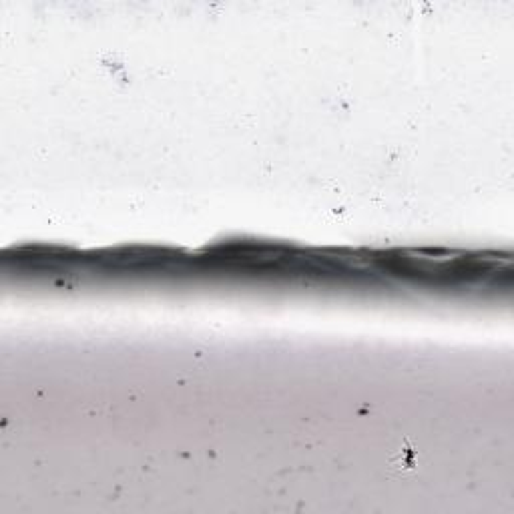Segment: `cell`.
<instances>
[{
  "mask_svg": "<svg viewBox=\"0 0 514 514\" xmlns=\"http://www.w3.org/2000/svg\"><path fill=\"white\" fill-rule=\"evenodd\" d=\"M390 468L398 470L400 474H404L408 470H414L416 468V450H414V446L406 442L400 450H396L390 456Z\"/></svg>",
  "mask_w": 514,
  "mask_h": 514,
  "instance_id": "obj_1",
  "label": "cell"
}]
</instances>
